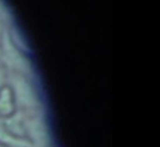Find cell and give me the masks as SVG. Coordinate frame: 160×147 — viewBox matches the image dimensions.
<instances>
[{
  "mask_svg": "<svg viewBox=\"0 0 160 147\" xmlns=\"http://www.w3.org/2000/svg\"><path fill=\"white\" fill-rule=\"evenodd\" d=\"M0 142L5 145H8L10 147H29L30 143L24 140H17V138L12 137V136L8 135V133L2 130V127L0 126Z\"/></svg>",
  "mask_w": 160,
  "mask_h": 147,
  "instance_id": "cell-1",
  "label": "cell"
}]
</instances>
